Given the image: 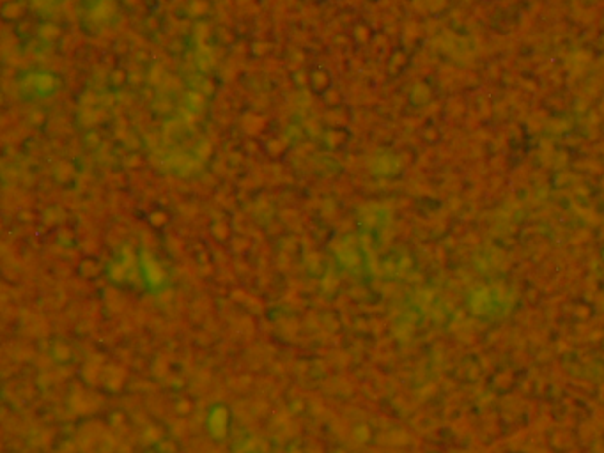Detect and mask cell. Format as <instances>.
I'll list each match as a JSON object with an SVG mask.
<instances>
[{"label": "cell", "mask_w": 604, "mask_h": 453, "mask_svg": "<svg viewBox=\"0 0 604 453\" xmlns=\"http://www.w3.org/2000/svg\"><path fill=\"white\" fill-rule=\"evenodd\" d=\"M34 87L39 92H48L55 87V82L50 74H38V76H34Z\"/></svg>", "instance_id": "obj_1"}]
</instances>
